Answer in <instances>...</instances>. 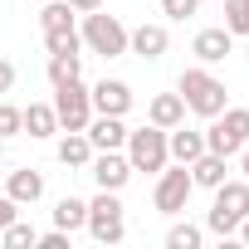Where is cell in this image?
Returning <instances> with one entry per match:
<instances>
[{"label": "cell", "instance_id": "19", "mask_svg": "<svg viewBox=\"0 0 249 249\" xmlns=\"http://www.w3.org/2000/svg\"><path fill=\"white\" fill-rule=\"evenodd\" d=\"M25 132H30V137H54V132H59L54 103H30V107H25Z\"/></svg>", "mask_w": 249, "mask_h": 249}, {"label": "cell", "instance_id": "4", "mask_svg": "<svg viewBox=\"0 0 249 249\" xmlns=\"http://www.w3.org/2000/svg\"><path fill=\"white\" fill-rule=\"evenodd\" d=\"M244 142H249V107H225V112L210 117V127H205V152L239 157Z\"/></svg>", "mask_w": 249, "mask_h": 249}, {"label": "cell", "instance_id": "23", "mask_svg": "<svg viewBox=\"0 0 249 249\" xmlns=\"http://www.w3.org/2000/svg\"><path fill=\"white\" fill-rule=\"evenodd\" d=\"M200 239H205V230H200V225H191V220L166 230V249H200Z\"/></svg>", "mask_w": 249, "mask_h": 249}, {"label": "cell", "instance_id": "34", "mask_svg": "<svg viewBox=\"0 0 249 249\" xmlns=\"http://www.w3.org/2000/svg\"><path fill=\"white\" fill-rule=\"evenodd\" d=\"M0 152H5V137H0Z\"/></svg>", "mask_w": 249, "mask_h": 249}, {"label": "cell", "instance_id": "21", "mask_svg": "<svg viewBox=\"0 0 249 249\" xmlns=\"http://www.w3.org/2000/svg\"><path fill=\"white\" fill-rule=\"evenodd\" d=\"M44 49H49V54H78L83 39H78L73 25H59V30H44Z\"/></svg>", "mask_w": 249, "mask_h": 249}, {"label": "cell", "instance_id": "15", "mask_svg": "<svg viewBox=\"0 0 249 249\" xmlns=\"http://www.w3.org/2000/svg\"><path fill=\"white\" fill-rule=\"evenodd\" d=\"M5 196H10L15 205H35V200L44 196V176H39L35 166H20V171H10V181H5Z\"/></svg>", "mask_w": 249, "mask_h": 249}, {"label": "cell", "instance_id": "25", "mask_svg": "<svg viewBox=\"0 0 249 249\" xmlns=\"http://www.w3.org/2000/svg\"><path fill=\"white\" fill-rule=\"evenodd\" d=\"M225 30L249 39V0H225Z\"/></svg>", "mask_w": 249, "mask_h": 249}, {"label": "cell", "instance_id": "9", "mask_svg": "<svg viewBox=\"0 0 249 249\" xmlns=\"http://www.w3.org/2000/svg\"><path fill=\"white\" fill-rule=\"evenodd\" d=\"M88 176H93V186L98 191H122L132 181V161H127V152H93V161H88Z\"/></svg>", "mask_w": 249, "mask_h": 249}, {"label": "cell", "instance_id": "13", "mask_svg": "<svg viewBox=\"0 0 249 249\" xmlns=\"http://www.w3.org/2000/svg\"><path fill=\"white\" fill-rule=\"evenodd\" d=\"M230 49H234V35H230L225 25H210V30H200V35L191 39V54H196L205 69H210V64H220Z\"/></svg>", "mask_w": 249, "mask_h": 249}, {"label": "cell", "instance_id": "10", "mask_svg": "<svg viewBox=\"0 0 249 249\" xmlns=\"http://www.w3.org/2000/svg\"><path fill=\"white\" fill-rule=\"evenodd\" d=\"M88 98H93V112H107V117H127V107H132V88L122 83V78H103V83H93Z\"/></svg>", "mask_w": 249, "mask_h": 249}, {"label": "cell", "instance_id": "20", "mask_svg": "<svg viewBox=\"0 0 249 249\" xmlns=\"http://www.w3.org/2000/svg\"><path fill=\"white\" fill-rule=\"evenodd\" d=\"M54 225H59V230H69V234H73V230H83V225H88V200L64 196V200L54 205Z\"/></svg>", "mask_w": 249, "mask_h": 249}, {"label": "cell", "instance_id": "27", "mask_svg": "<svg viewBox=\"0 0 249 249\" xmlns=\"http://www.w3.org/2000/svg\"><path fill=\"white\" fill-rule=\"evenodd\" d=\"M200 10V0H161V15H171V20H191Z\"/></svg>", "mask_w": 249, "mask_h": 249}, {"label": "cell", "instance_id": "18", "mask_svg": "<svg viewBox=\"0 0 249 249\" xmlns=\"http://www.w3.org/2000/svg\"><path fill=\"white\" fill-rule=\"evenodd\" d=\"M59 161H64L69 171H88V161H93L88 132H64V137H59Z\"/></svg>", "mask_w": 249, "mask_h": 249}, {"label": "cell", "instance_id": "2", "mask_svg": "<svg viewBox=\"0 0 249 249\" xmlns=\"http://www.w3.org/2000/svg\"><path fill=\"white\" fill-rule=\"evenodd\" d=\"M244 215H249V181H230V176H225V181L215 186V205H210V215H205V230L220 234V239H230Z\"/></svg>", "mask_w": 249, "mask_h": 249}, {"label": "cell", "instance_id": "33", "mask_svg": "<svg viewBox=\"0 0 249 249\" xmlns=\"http://www.w3.org/2000/svg\"><path fill=\"white\" fill-rule=\"evenodd\" d=\"M234 234H239V239H244V244H249V215H244V220H239V230H234Z\"/></svg>", "mask_w": 249, "mask_h": 249}, {"label": "cell", "instance_id": "30", "mask_svg": "<svg viewBox=\"0 0 249 249\" xmlns=\"http://www.w3.org/2000/svg\"><path fill=\"white\" fill-rule=\"evenodd\" d=\"M10 88H15V64L0 59V93H10Z\"/></svg>", "mask_w": 249, "mask_h": 249}, {"label": "cell", "instance_id": "8", "mask_svg": "<svg viewBox=\"0 0 249 249\" xmlns=\"http://www.w3.org/2000/svg\"><path fill=\"white\" fill-rule=\"evenodd\" d=\"M191 191H196V181H191V166H161L157 171V186H152V205L161 210V215H181L186 210V200H191Z\"/></svg>", "mask_w": 249, "mask_h": 249}, {"label": "cell", "instance_id": "3", "mask_svg": "<svg viewBox=\"0 0 249 249\" xmlns=\"http://www.w3.org/2000/svg\"><path fill=\"white\" fill-rule=\"evenodd\" d=\"M78 39H83L93 54H103V59H122V54H127V25H122L117 15H103V10H88V15H83Z\"/></svg>", "mask_w": 249, "mask_h": 249}, {"label": "cell", "instance_id": "17", "mask_svg": "<svg viewBox=\"0 0 249 249\" xmlns=\"http://www.w3.org/2000/svg\"><path fill=\"white\" fill-rule=\"evenodd\" d=\"M147 117L157 122V127H176V122H186V98L181 93H157L152 103H147Z\"/></svg>", "mask_w": 249, "mask_h": 249}, {"label": "cell", "instance_id": "31", "mask_svg": "<svg viewBox=\"0 0 249 249\" xmlns=\"http://www.w3.org/2000/svg\"><path fill=\"white\" fill-rule=\"evenodd\" d=\"M73 15H88V10H103V0H69Z\"/></svg>", "mask_w": 249, "mask_h": 249}, {"label": "cell", "instance_id": "11", "mask_svg": "<svg viewBox=\"0 0 249 249\" xmlns=\"http://www.w3.org/2000/svg\"><path fill=\"white\" fill-rule=\"evenodd\" d=\"M88 142H93V152H117V147H127V122L122 117H107V112H93V122H88Z\"/></svg>", "mask_w": 249, "mask_h": 249}, {"label": "cell", "instance_id": "32", "mask_svg": "<svg viewBox=\"0 0 249 249\" xmlns=\"http://www.w3.org/2000/svg\"><path fill=\"white\" fill-rule=\"evenodd\" d=\"M239 171H244V181H249V142L239 147Z\"/></svg>", "mask_w": 249, "mask_h": 249}, {"label": "cell", "instance_id": "24", "mask_svg": "<svg viewBox=\"0 0 249 249\" xmlns=\"http://www.w3.org/2000/svg\"><path fill=\"white\" fill-rule=\"evenodd\" d=\"M0 239H5V249H30V244L39 239V230H35V225H25V220H10L5 230H0Z\"/></svg>", "mask_w": 249, "mask_h": 249}, {"label": "cell", "instance_id": "28", "mask_svg": "<svg viewBox=\"0 0 249 249\" xmlns=\"http://www.w3.org/2000/svg\"><path fill=\"white\" fill-rule=\"evenodd\" d=\"M35 244H39V249H73V234H69V230H59V225H54V230H49V234H39V239H35Z\"/></svg>", "mask_w": 249, "mask_h": 249}, {"label": "cell", "instance_id": "6", "mask_svg": "<svg viewBox=\"0 0 249 249\" xmlns=\"http://www.w3.org/2000/svg\"><path fill=\"white\" fill-rule=\"evenodd\" d=\"M54 117H59V132H83L93 122V98H88L83 78L54 83Z\"/></svg>", "mask_w": 249, "mask_h": 249}, {"label": "cell", "instance_id": "14", "mask_svg": "<svg viewBox=\"0 0 249 249\" xmlns=\"http://www.w3.org/2000/svg\"><path fill=\"white\" fill-rule=\"evenodd\" d=\"M166 152H171V161L191 166V161L205 152V132H196V127H186V122H176V127L166 132Z\"/></svg>", "mask_w": 249, "mask_h": 249}, {"label": "cell", "instance_id": "16", "mask_svg": "<svg viewBox=\"0 0 249 249\" xmlns=\"http://www.w3.org/2000/svg\"><path fill=\"white\" fill-rule=\"evenodd\" d=\"M225 176H230V157H220V152H200V157L191 161V181L205 186V191H215Z\"/></svg>", "mask_w": 249, "mask_h": 249}, {"label": "cell", "instance_id": "35", "mask_svg": "<svg viewBox=\"0 0 249 249\" xmlns=\"http://www.w3.org/2000/svg\"><path fill=\"white\" fill-rule=\"evenodd\" d=\"M35 5H44V0H35Z\"/></svg>", "mask_w": 249, "mask_h": 249}, {"label": "cell", "instance_id": "29", "mask_svg": "<svg viewBox=\"0 0 249 249\" xmlns=\"http://www.w3.org/2000/svg\"><path fill=\"white\" fill-rule=\"evenodd\" d=\"M10 220H20V205H15L10 196H0V230H5Z\"/></svg>", "mask_w": 249, "mask_h": 249}, {"label": "cell", "instance_id": "7", "mask_svg": "<svg viewBox=\"0 0 249 249\" xmlns=\"http://www.w3.org/2000/svg\"><path fill=\"white\" fill-rule=\"evenodd\" d=\"M127 161H132V171H152V176H157V171L171 161V152H166V127L147 122V127L127 132Z\"/></svg>", "mask_w": 249, "mask_h": 249}, {"label": "cell", "instance_id": "22", "mask_svg": "<svg viewBox=\"0 0 249 249\" xmlns=\"http://www.w3.org/2000/svg\"><path fill=\"white\" fill-rule=\"evenodd\" d=\"M83 73V59L78 54H49V83H69Z\"/></svg>", "mask_w": 249, "mask_h": 249}, {"label": "cell", "instance_id": "5", "mask_svg": "<svg viewBox=\"0 0 249 249\" xmlns=\"http://www.w3.org/2000/svg\"><path fill=\"white\" fill-rule=\"evenodd\" d=\"M98 244H122L127 239V220H122V200L117 191H98L88 200V225H83Z\"/></svg>", "mask_w": 249, "mask_h": 249}, {"label": "cell", "instance_id": "1", "mask_svg": "<svg viewBox=\"0 0 249 249\" xmlns=\"http://www.w3.org/2000/svg\"><path fill=\"white\" fill-rule=\"evenodd\" d=\"M176 93L186 98V112H196V117H215V112H225V107H230L225 83H220V78H215L205 64L186 69V73L176 78Z\"/></svg>", "mask_w": 249, "mask_h": 249}, {"label": "cell", "instance_id": "26", "mask_svg": "<svg viewBox=\"0 0 249 249\" xmlns=\"http://www.w3.org/2000/svg\"><path fill=\"white\" fill-rule=\"evenodd\" d=\"M20 132H25V107L0 103V137H20Z\"/></svg>", "mask_w": 249, "mask_h": 249}, {"label": "cell", "instance_id": "12", "mask_svg": "<svg viewBox=\"0 0 249 249\" xmlns=\"http://www.w3.org/2000/svg\"><path fill=\"white\" fill-rule=\"evenodd\" d=\"M171 49V35H166V25H137V30H127V54H137V59H161Z\"/></svg>", "mask_w": 249, "mask_h": 249}]
</instances>
